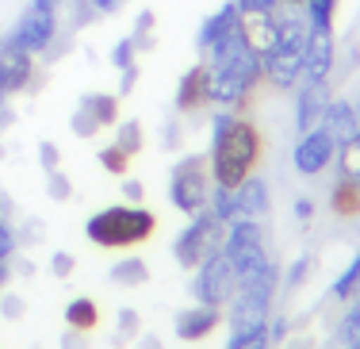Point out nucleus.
Returning a JSON list of instances; mask_svg holds the SVG:
<instances>
[{"label": "nucleus", "mask_w": 360, "mask_h": 349, "mask_svg": "<svg viewBox=\"0 0 360 349\" xmlns=\"http://www.w3.org/2000/svg\"><path fill=\"white\" fill-rule=\"evenodd\" d=\"M46 196H50L54 203H65V200L73 196V181L62 173V169H54V173H46Z\"/></svg>", "instance_id": "obj_33"}, {"label": "nucleus", "mask_w": 360, "mask_h": 349, "mask_svg": "<svg viewBox=\"0 0 360 349\" xmlns=\"http://www.w3.org/2000/svg\"><path fill=\"white\" fill-rule=\"evenodd\" d=\"M222 253H226L230 269H234V280L242 284V280L257 277L264 265H269V246H264V227L261 219H245L238 215L234 223H226V231H222Z\"/></svg>", "instance_id": "obj_3"}, {"label": "nucleus", "mask_w": 360, "mask_h": 349, "mask_svg": "<svg viewBox=\"0 0 360 349\" xmlns=\"http://www.w3.org/2000/svg\"><path fill=\"white\" fill-rule=\"evenodd\" d=\"M115 146L123 150L127 158L142 154V146H146V131H142L139 119H119V123H115Z\"/></svg>", "instance_id": "obj_24"}, {"label": "nucleus", "mask_w": 360, "mask_h": 349, "mask_svg": "<svg viewBox=\"0 0 360 349\" xmlns=\"http://www.w3.org/2000/svg\"><path fill=\"white\" fill-rule=\"evenodd\" d=\"M284 338H288V319H284V315H276V319H269V345L284 342Z\"/></svg>", "instance_id": "obj_45"}, {"label": "nucleus", "mask_w": 360, "mask_h": 349, "mask_svg": "<svg viewBox=\"0 0 360 349\" xmlns=\"http://www.w3.org/2000/svg\"><path fill=\"white\" fill-rule=\"evenodd\" d=\"M39 165H42V173H54V169L62 165V150H58L54 142L42 139V142H39Z\"/></svg>", "instance_id": "obj_36"}, {"label": "nucleus", "mask_w": 360, "mask_h": 349, "mask_svg": "<svg viewBox=\"0 0 360 349\" xmlns=\"http://www.w3.org/2000/svg\"><path fill=\"white\" fill-rule=\"evenodd\" d=\"M8 280H12V265H8V261H0V288H4Z\"/></svg>", "instance_id": "obj_51"}, {"label": "nucleus", "mask_w": 360, "mask_h": 349, "mask_svg": "<svg viewBox=\"0 0 360 349\" xmlns=\"http://www.w3.org/2000/svg\"><path fill=\"white\" fill-rule=\"evenodd\" d=\"M238 15H242V12H238L234 0H226L222 8H215V12H211L207 20L200 23V31H195V50H200V54H207V50L215 46V42L226 35V31L238 27Z\"/></svg>", "instance_id": "obj_17"}, {"label": "nucleus", "mask_w": 360, "mask_h": 349, "mask_svg": "<svg viewBox=\"0 0 360 349\" xmlns=\"http://www.w3.org/2000/svg\"><path fill=\"white\" fill-rule=\"evenodd\" d=\"M92 8H96V15H115L119 8L127 4V0H89Z\"/></svg>", "instance_id": "obj_48"}, {"label": "nucleus", "mask_w": 360, "mask_h": 349, "mask_svg": "<svg viewBox=\"0 0 360 349\" xmlns=\"http://www.w3.org/2000/svg\"><path fill=\"white\" fill-rule=\"evenodd\" d=\"M345 349H360V342H353V345H345Z\"/></svg>", "instance_id": "obj_54"}, {"label": "nucleus", "mask_w": 360, "mask_h": 349, "mask_svg": "<svg viewBox=\"0 0 360 349\" xmlns=\"http://www.w3.org/2000/svg\"><path fill=\"white\" fill-rule=\"evenodd\" d=\"M62 349H89V342H84L81 330H70V326H65V334H62Z\"/></svg>", "instance_id": "obj_47"}, {"label": "nucleus", "mask_w": 360, "mask_h": 349, "mask_svg": "<svg viewBox=\"0 0 360 349\" xmlns=\"http://www.w3.org/2000/svg\"><path fill=\"white\" fill-rule=\"evenodd\" d=\"M338 70V35L333 27H311L303 46V81H330Z\"/></svg>", "instance_id": "obj_9"}, {"label": "nucleus", "mask_w": 360, "mask_h": 349, "mask_svg": "<svg viewBox=\"0 0 360 349\" xmlns=\"http://www.w3.org/2000/svg\"><path fill=\"white\" fill-rule=\"evenodd\" d=\"M65 326H70V330H81V334L96 330V326H100V307H96V300H89V296H73V300L65 303Z\"/></svg>", "instance_id": "obj_19"}, {"label": "nucleus", "mask_w": 360, "mask_h": 349, "mask_svg": "<svg viewBox=\"0 0 360 349\" xmlns=\"http://www.w3.org/2000/svg\"><path fill=\"white\" fill-rule=\"evenodd\" d=\"M353 108H356V115H360V89H356V100H353Z\"/></svg>", "instance_id": "obj_53"}, {"label": "nucleus", "mask_w": 360, "mask_h": 349, "mask_svg": "<svg viewBox=\"0 0 360 349\" xmlns=\"http://www.w3.org/2000/svg\"><path fill=\"white\" fill-rule=\"evenodd\" d=\"M12 253H15V231H12V223L0 215V261H8Z\"/></svg>", "instance_id": "obj_40"}, {"label": "nucleus", "mask_w": 360, "mask_h": 349, "mask_svg": "<svg viewBox=\"0 0 360 349\" xmlns=\"http://www.w3.org/2000/svg\"><path fill=\"white\" fill-rule=\"evenodd\" d=\"M119 192H123V200H127V203H142V200H146V184H142V181H134V177H127Z\"/></svg>", "instance_id": "obj_42"}, {"label": "nucleus", "mask_w": 360, "mask_h": 349, "mask_svg": "<svg viewBox=\"0 0 360 349\" xmlns=\"http://www.w3.org/2000/svg\"><path fill=\"white\" fill-rule=\"evenodd\" d=\"M207 104V62H195L176 81V112H200Z\"/></svg>", "instance_id": "obj_16"}, {"label": "nucleus", "mask_w": 360, "mask_h": 349, "mask_svg": "<svg viewBox=\"0 0 360 349\" xmlns=\"http://www.w3.org/2000/svg\"><path fill=\"white\" fill-rule=\"evenodd\" d=\"M207 211L219 219L222 227L226 223H234L242 211H238V196H234V189H222V184H211V196H207Z\"/></svg>", "instance_id": "obj_22"}, {"label": "nucleus", "mask_w": 360, "mask_h": 349, "mask_svg": "<svg viewBox=\"0 0 360 349\" xmlns=\"http://www.w3.org/2000/svg\"><path fill=\"white\" fill-rule=\"evenodd\" d=\"M134 89H139V65H131V70H119V92H115V96L123 100V96H131Z\"/></svg>", "instance_id": "obj_41"}, {"label": "nucleus", "mask_w": 360, "mask_h": 349, "mask_svg": "<svg viewBox=\"0 0 360 349\" xmlns=\"http://www.w3.org/2000/svg\"><path fill=\"white\" fill-rule=\"evenodd\" d=\"M333 100L330 81H299L295 84V131H311L319 127V119L326 112V104Z\"/></svg>", "instance_id": "obj_12"}, {"label": "nucleus", "mask_w": 360, "mask_h": 349, "mask_svg": "<svg viewBox=\"0 0 360 349\" xmlns=\"http://www.w3.org/2000/svg\"><path fill=\"white\" fill-rule=\"evenodd\" d=\"M311 269H314V258H311V253H299V258L288 265V272H284V292H295V288H303L307 277H311Z\"/></svg>", "instance_id": "obj_29"}, {"label": "nucleus", "mask_w": 360, "mask_h": 349, "mask_svg": "<svg viewBox=\"0 0 360 349\" xmlns=\"http://www.w3.org/2000/svg\"><path fill=\"white\" fill-rule=\"evenodd\" d=\"M31 81H35V58L4 35L0 39V96L12 100L15 92L31 89Z\"/></svg>", "instance_id": "obj_10"}, {"label": "nucleus", "mask_w": 360, "mask_h": 349, "mask_svg": "<svg viewBox=\"0 0 360 349\" xmlns=\"http://www.w3.org/2000/svg\"><path fill=\"white\" fill-rule=\"evenodd\" d=\"M58 31H62L58 12H42V8H31V4H27V8L20 12V20H15V27L8 31V39L35 58V54H46V50L54 46V42H58Z\"/></svg>", "instance_id": "obj_7"}, {"label": "nucleus", "mask_w": 360, "mask_h": 349, "mask_svg": "<svg viewBox=\"0 0 360 349\" xmlns=\"http://www.w3.org/2000/svg\"><path fill=\"white\" fill-rule=\"evenodd\" d=\"M356 189H360V181H356Z\"/></svg>", "instance_id": "obj_55"}, {"label": "nucleus", "mask_w": 360, "mask_h": 349, "mask_svg": "<svg viewBox=\"0 0 360 349\" xmlns=\"http://www.w3.org/2000/svg\"><path fill=\"white\" fill-rule=\"evenodd\" d=\"M291 211H295L299 223H311V215H314V200H311V196H299L295 208H291Z\"/></svg>", "instance_id": "obj_46"}, {"label": "nucleus", "mask_w": 360, "mask_h": 349, "mask_svg": "<svg viewBox=\"0 0 360 349\" xmlns=\"http://www.w3.org/2000/svg\"><path fill=\"white\" fill-rule=\"evenodd\" d=\"M180 139H184V131H180V123H176L173 115H169L165 123H161V146H165V150H176Z\"/></svg>", "instance_id": "obj_39"}, {"label": "nucleus", "mask_w": 360, "mask_h": 349, "mask_svg": "<svg viewBox=\"0 0 360 349\" xmlns=\"http://www.w3.org/2000/svg\"><path fill=\"white\" fill-rule=\"evenodd\" d=\"M319 127H326L330 131V139L338 142H353L356 134H360V115H356V108H353V100H345V96H333L330 104H326V112L319 119Z\"/></svg>", "instance_id": "obj_15"}, {"label": "nucleus", "mask_w": 360, "mask_h": 349, "mask_svg": "<svg viewBox=\"0 0 360 349\" xmlns=\"http://www.w3.org/2000/svg\"><path fill=\"white\" fill-rule=\"evenodd\" d=\"M356 292H360V253L345 265V272H341V277L330 284V296H333V300H353Z\"/></svg>", "instance_id": "obj_27"}, {"label": "nucleus", "mask_w": 360, "mask_h": 349, "mask_svg": "<svg viewBox=\"0 0 360 349\" xmlns=\"http://www.w3.org/2000/svg\"><path fill=\"white\" fill-rule=\"evenodd\" d=\"M238 31H242L245 46H250L253 54H261V58L280 42L276 12H242V15H238Z\"/></svg>", "instance_id": "obj_14"}, {"label": "nucleus", "mask_w": 360, "mask_h": 349, "mask_svg": "<svg viewBox=\"0 0 360 349\" xmlns=\"http://www.w3.org/2000/svg\"><path fill=\"white\" fill-rule=\"evenodd\" d=\"M77 108H84L100 127H115L119 123V96L115 92H84Z\"/></svg>", "instance_id": "obj_20"}, {"label": "nucleus", "mask_w": 360, "mask_h": 349, "mask_svg": "<svg viewBox=\"0 0 360 349\" xmlns=\"http://www.w3.org/2000/svg\"><path fill=\"white\" fill-rule=\"evenodd\" d=\"M108 58H111V65H115V70H131V65H139V46L131 42V35H123L115 46H111Z\"/></svg>", "instance_id": "obj_32"}, {"label": "nucleus", "mask_w": 360, "mask_h": 349, "mask_svg": "<svg viewBox=\"0 0 360 349\" xmlns=\"http://www.w3.org/2000/svg\"><path fill=\"white\" fill-rule=\"evenodd\" d=\"M222 231H226V227H222L207 208L195 211V215H188V227L173 238V258H176V265H180V269H195L203 258H207V253L222 250Z\"/></svg>", "instance_id": "obj_5"}, {"label": "nucleus", "mask_w": 360, "mask_h": 349, "mask_svg": "<svg viewBox=\"0 0 360 349\" xmlns=\"http://www.w3.org/2000/svg\"><path fill=\"white\" fill-rule=\"evenodd\" d=\"M222 322V307H207V303H192V307L176 311L173 319V330L180 342H203V338H211L219 330Z\"/></svg>", "instance_id": "obj_13"}, {"label": "nucleus", "mask_w": 360, "mask_h": 349, "mask_svg": "<svg viewBox=\"0 0 360 349\" xmlns=\"http://www.w3.org/2000/svg\"><path fill=\"white\" fill-rule=\"evenodd\" d=\"M108 277L115 280L119 288H139V284L150 280V269H146L142 258H123V261H115V265H111Z\"/></svg>", "instance_id": "obj_23"}, {"label": "nucleus", "mask_w": 360, "mask_h": 349, "mask_svg": "<svg viewBox=\"0 0 360 349\" xmlns=\"http://www.w3.org/2000/svg\"><path fill=\"white\" fill-rule=\"evenodd\" d=\"M261 70H264V81H269L272 89L291 92L299 81H303V50L299 46H280L276 42V46L261 58Z\"/></svg>", "instance_id": "obj_11"}, {"label": "nucleus", "mask_w": 360, "mask_h": 349, "mask_svg": "<svg viewBox=\"0 0 360 349\" xmlns=\"http://www.w3.org/2000/svg\"><path fill=\"white\" fill-rule=\"evenodd\" d=\"M139 334H142V315L134 307H119V315H115V342L123 345V342H131V338H139Z\"/></svg>", "instance_id": "obj_28"}, {"label": "nucleus", "mask_w": 360, "mask_h": 349, "mask_svg": "<svg viewBox=\"0 0 360 349\" xmlns=\"http://www.w3.org/2000/svg\"><path fill=\"white\" fill-rule=\"evenodd\" d=\"M23 311H27V303H23V296H15V292H8V296H0V315H4L8 322H15V319H23Z\"/></svg>", "instance_id": "obj_38"}, {"label": "nucleus", "mask_w": 360, "mask_h": 349, "mask_svg": "<svg viewBox=\"0 0 360 349\" xmlns=\"http://www.w3.org/2000/svg\"><path fill=\"white\" fill-rule=\"evenodd\" d=\"M96 161H100V169H104V173H111V177H123V173H127V165H131V158H127L123 150L115 146V142L100 150V154H96Z\"/></svg>", "instance_id": "obj_30"}, {"label": "nucleus", "mask_w": 360, "mask_h": 349, "mask_svg": "<svg viewBox=\"0 0 360 349\" xmlns=\"http://www.w3.org/2000/svg\"><path fill=\"white\" fill-rule=\"evenodd\" d=\"M333 158H338V142L330 139V131L326 127H311V131L299 134L295 150H291V165H295L299 177H319L326 169L333 165Z\"/></svg>", "instance_id": "obj_8"}, {"label": "nucleus", "mask_w": 360, "mask_h": 349, "mask_svg": "<svg viewBox=\"0 0 360 349\" xmlns=\"http://www.w3.org/2000/svg\"><path fill=\"white\" fill-rule=\"evenodd\" d=\"M234 196H238V211H242L245 219H264L269 208H272V189H269V181L257 177V173L245 177V181L234 189Z\"/></svg>", "instance_id": "obj_18"}, {"label": "nucleus", "mask_w": 360, "mask_h": 349, "mask_svg": "<svg viewBox=\"0 0 360 349\" xmlns=\"http://www.w3.org/2000/svg\"><path fill=\"white\" fill-rule=\"evenodd\" d=\"M211 161L207 154H188L180 158L169 173V203L180 211V215H195V211L207 208L211 196Z\"/></svg>", "instance_id": "obj_4"}, {"label": "nucleus", "mask_w": 360, "mask_h": 349, "mask_svg": "<svg viewBox=\"0 0 360 349\" xmlns=\"http://www.w3.org/2000/svg\"><path fill=\"white\" fill-rule=\"evenodd\" d=\"M70 4H73V20H70V27H73V31L89 27V23L96 20V8H92L89 0H70Z\"/></svg>", "instance_id": "obj_37"}, {"label": "nucleus", "mask_w": 360, "mask_h": 349, "mask_svg": "<svg viewBox=\"0 0 360 349\" xmlns=\"http://www.w3.org/2000/svg\"><path fill=\"white\" fill-rule=\"evenodd\" d=\"M15 242H27V246L42 242V223H39V219H27V223H23V231L15 234Z\"/></svg>", "instance_id": "obj_43"}, {"label": "nucleus", "mask_w": 360, "mask_h": 349, "mask_svg": "<svg viewBox=\"0 0 360 349\" xmlns=\"http://www.w3.org/2000/svg\"><path fill=\"white\" fill-rule=\"evenodd\" d=\"M158 231V215L142 203H111V208L89 215L84 234L89 242L104 246V250H127V246H139L146 238H153Z\"/></svg>", "instance_id": "obj_2"}, {"label": "nucleus", "mask_w": 360, "mask_h": 349, "mask_svg": "<svg viewBox=\"0 0 360 349\" xmlns=\"http://www.w3.org/2000/svg\"><path fill=\"white\" fill-rule=\"evenodd\" d=\"M261 131L253 119H245L242 112H222L211 115V181L222 189H238L250 173H257L261 161Z\"/></svg>", "instance_id": "obj_1"}, {"label": "nucleus", "mask_w": 360, "mask_h": 349, "mask_svg": "<svg viewBox=\"0 0 360 349\" xmlns=\"http://www.w3.org/2000/svg\"><path fill=\"white\" fill-rule=\"evenodd\" d=\"M280 4H291V8H303V0H280Z\"/></svg>", "instance_id": "obj_52"}, {"label": "nucleus", "mask_w": 360, "mask_h": 349, "mask_svg": "<svg viewBox=\"0 0 360 349\" xmlns=\"http://www.w3.org/2000/svg\"><path fill=\"white\" fill-rule=\"evenodd\" d=\"M62 4L70 0H31V8H42V12H62Z\"/></svg>", "instance_id": "obj_49"}, {"label": "nucleus", "mask_w": 360, "mask_h": 349, "mask_svg": "<svg viewBox=\"0 0 360 349\" xmlns=\"http://www.w3.org/2000/svg\"><path fill=\"white\" fill-rule=\"evenodd\" d=\"M338 8H341V0H303L307 27H333Z\"/></svg>", "instance_id": "obj_25"}, {"label": "nucleus", "mask_w": 360, "mask_h": 349, "mask_svg": "<svg viewBox=\"0 0 360 349\" xmlns=\"http://www.w3.org/2000/svg\"><path fill=\"white\" fill-rule=\"evenodd\" d=\"M139 345L142 349H161V338L158 334H139Z\"/></svg>", "instance_id": "obj_50"}, {"label": "nucleus", "mask_w": 360, "mask_h": 349, "mask_svg": "<svg viewBox=\"0 0 360 349\" xmlns=\"http://www.w3.org/2000/svg\"><path fill=\"white\" fill-rule=\"evenodd\" d=\"M50 277H54V280H70L73 277V269H77V258H73V253L70 250H54V253H50Z\"/></svg>", "instance_id": "obj_35"}, {"label": "nucleus", "mask_w": 360, "mask_h": 349, "mask_svg": "<svg viewBox=\"0 0 360 349\" xmlns=\"http://www.w3.org/2000/svg\"><path fill=\"white\" fill-rule=\"evenodd\" d=\"M153 31H158V15H153L150 8L134 15V31H131V42H134V46H139V54H150V50H153V42H158V35H153Z\"/></svg>", "instance_id": "obj_26"}, {"label": "nucleus", "mask_w": 360, "mask_h": 349, "mask_svg": "<svg viewBox=\"0 0 360 349\" xmlns=\"http://www.w3.org/2000/svg\"><path fill=\"white\" fill-rule=\"evenodd\" d=\"M330 211H333V215H341V219L360 215V189H356V181H349V177H338V181H333Z\"/></svg>", "instance_id": "obj_21"}, {"label": "nucleus", "mask_w": 360, "mask_h": 349, "mask_svg": "<svg viewBox=\"0 0 360 349\" xmlns=\"http://www.w3.org/2000/svg\"><path fill=\"white\" fill-rule=\"evenodd\" d=\"M341 342L345 345H353V342H360V292L353 296V303H349V311H345V319H341Z\"/></svg>", "instance_id": "obj_31"}, {"label": "nucleus", "mask_w": 360, "mask_h": 349, "mask_svg": "<svg viewBox=\"0 0 360 349\" xmlns=\"http://www.w3.org/2000/svg\"><path fill=\"white\" fill-rule=\"evenodd\" d=\"M238 292V280H234V269H230L226 253L215 250L195 265V277H192V296L195 303H207V307H226Z\"/></svg>", "instance_id": "obj_6"}, {"label": "nucleus", "mask_w": 360, "mask_h": 349, "mask_svg": "<svg viewBox=\"0 0 360 349\" xmlns=\"http://www.w3.org/2000/svg\"><path fill=\"white\" fill-rule=\"evenodd\" d=\"M70 131L77 134V139H96V134L104 131V127H100L96 119H92L89 112H84V108H77V112L70 115Z\"/></svg>", "instance_id": "obj_34"}, {"label": "nucleus", "mask_w": 360, "mask_h": 349, "mask_svg": "<svg viewBox=\"0 0 360 349\" xmlns=\"http://www.w3.org/2000/svg\"><path fill=\"white\" fill-rule=\"evenodd\" d=\"M238 12H276L280 0H234Z\"/></svg>", "instance_id": "obj_44"}]
</instances>
